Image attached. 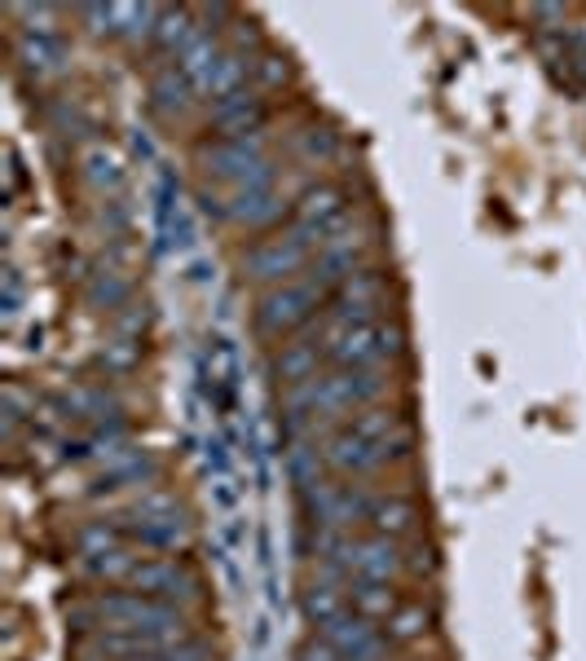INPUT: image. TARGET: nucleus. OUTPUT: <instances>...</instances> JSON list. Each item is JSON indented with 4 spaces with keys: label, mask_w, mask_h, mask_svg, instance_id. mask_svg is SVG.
<instances>
[{
    "label": "nucleus",
    "mask_w": 586,
    "mask_h": 661,
    "mask_svg": "<svg viewBox=\"0 0 586 661\" xmlns=\"http://www.w3.org/2000/svg\"><path fill=\"white\" fill-rule=\"evenodd\" d=\"M326 472L344 481H375L415 459V423L393 406H367L322 436Z\"/></svg>",
    "instance_id": "f257e3e1"
},
{
    "label": "nucleus",
    "mask_w": 586,
    "mask_h": 661,
    "mask_svg": "<svg viewBox=\"0 0 586 661\" xmlns=\"http://www.w3.org/2000/svg\"><path fill=\"white\" fill-rule=\"evenodd\" d=\"M318 340L326 366L335 371H388L406 353L410 330L397 313H362L331 304L318 322Z\"/></svg>",
    "instance_id": "f03ea898"
},
{
    "label": "nucleus",
    "mask_w": 586,
    "mask_h": 661,
    "mask_svg": "<svg viewBox=\"0 0 586 661\" xmlns=\"http://www.w3.org/2000/svg\"><path fill=\"white\" fill-rule=\"evenodd\" d=\"M388 371H335L326 366L300 388L283 393V410L291 423V436H313L318 428H339L344 419H354L367 406H380L388 393Z\"/></svg>",
    "instance_id": "7ed1b4c3"
},
{
    "label": "nucleus",
    "mask_w": 586,
    "mask_h": 661,
    "mask_svg": "<svg viewBox=\"0 0 586 661\" xmlns=\"http://www.w3.org/2000/svg\"><path fill=\"white\" fill-rule=\"evenodd\" d=\"M75 613L97 635H133V639H159V644L186 639V613L164 600H151L142 591H97Z\"/></svg>",
    "instance_id": "20e7f679"
},
{
    "label": "nucleus",
    "mask_w": 586,
    "mask_h": 661,
    "mask_svg": "<svg viewBox=\"0 0 586 661\" xmlns=\"http://www.w3.org/2000/svg\"><path fill=\"white\" fill-rule=\"evenodd\" d=\"M331 283H322L313 269L304 278H291L283 287H270L256 296L252 309V330L265 345H287L304 330H313L322 322V313L331 309Z\"/></svg>",
    "instance_id": "39448f33"
},
{
    "label": "nucleus",
    "mask_w": 586,
    "mask_h": 661,
    "mask_svg": "<svg viewBox=\"0 0 586 661\" xmlns=\"http://www.w3.org/2000/svg\"><path fill=\"white\" fill-rule=\"evenodd\" d=\"M199 185L243 194L256 185H278V164L265 146V137H207L194 151Z\"/></svg>",
    "instance_id": "423d86ee"
},
{
    "label": "nucleus",
    "mask_w": 586,
    "mask_h": 661,
    "mask_svg": "<svg viewBox=\"0 0 586 661\" xmlns=\"http://www.w3.org/2000/svg\"><path fill=\"white\" fill-rule=\"evenodd\" d=\"M313 261H318V248L287 220L283 230H270L239 252V274H243V283L270 291V287H283L291 278H304L313 269Z\"/></svg>",
    "instance_id": "0eeeda50"
},
{
    "label": "nucleus",
    "mask_w": 586,
    "mask_h": 661,
    "mask_svg": "<svg viewBox=\"0 0 586 661\" xmlns=\"http://www.w3.org/2000/svg\"><path fill=\"white\" fill-rule=\"evenodd\" d=\"M397 648L384 635V622H371L362 613H339L335 622L318 626L300 644V661H388Z\"/></svg>",
    "instance_id": "6e6552de"
},
{
    "label": "nucleus",
    "mask_w": 586,
    "mask_h": 661,
    "mask_svg": "<svg viewBox=\"0 0 586 661\" xmlns=\"http://www.w3.org/2000/svg\"><path fill=\"white\" fill-rule=\"evenodd\" d=\"M371 485L367 481H344V477H322L313 485L300 490V516L309 529H326V533H354L367 529V512H371Z\"/></svg>",
    "instance_id": "1a4fd4ad"
},
{
    "label": "nucleus",
    "mask_w": 586,
    "mask_h": 661,
    "mask_svg": "<svg viewBox=\"0 0 586 661\" xmlns=\"http://www.w3.org/2000/svg\"><path fill=\"white\" fill-rule=\"evenodd\" d=\"M358 220V207H354V194L339 181H313L296 194V207H291V226L322 252L344 226Z\"/></svg>",
    "instance_id": "9d476101"
},
{
    "label": "nucleus",
    "mask_w": 586,
    "mask_h": 661,
    "mask_svg": "<svg viewBox=\"0 0 586 661\" xmlns=\"http://www.w3.org/2000/svg\"><path fill=\"white\" fill-rule=\"evenodd\" d=\"M115 525L124 529L129 542H137L146 551H177L190 538V520L172 494H142L137 503H129L120 512Z\"/></svg>",
    "instance_id": "9b49d317"
},
{
    "label": "nucleus",
    "mask_w": 586,
    "mask_h": 661,
    "mask_svg": "<svg viewBox=\"0 0 586 661\" xmlns=\"http://www.w3.org/2000/svg\"><path fill=\"white\" fill-rule=\"evenodd\" d=\"M129 587L151 596V600H164L172 609H186V604L199 600V578L177 556H142L133 565V574H129Z\"/></svg>",
    "instance_id": "f8f14e48"
},
{
    "label": "nucleus",
    "mask_w": 586,
    "mask_h": 661,
    "mask_svg": "<svg viewBox=\"0 0 586 661\" xmlns=\"http://www.w3.org/2000/svg\"><path fill=\"white\" fill-rule=\"evenodd\" d=\"M207 124L216 137H261L270 124V101L261 88H239L220 101H207Z\"/></svg>",
    "instance_id": "ddd939ff"
},
{
    "label": "nucleus",
    "mask_w": 586,
    "mask_h": 661,
    "mask_svg": "<svg viewBox=\"0 0 586 661\" xmlns=\"http://www.w3.org/2000/svg\"><path fill=\"white\" fill-rule=\"evenodd\" d=\"M367 529H371V533H384V538H393V542L419 538V529H423V503H419L410 490L384 485V490L371 494Z\"/></svg>",
    "instance_id": "4468645a"
},
{
    "label": "nucleus",
    "mask_w": 586,
    "mask_h": 661,
    "mask_svg": "<svg viewBox=\"0 0 586 661\" xmlns=\"http://www.w3.org/2000/svg\"><path fill=\"white\" fill-rule=\"evenodd\" d=\"M534 49L542 53L547 71L569 84L573 93H586V36L573 32V27H551V32H538L534 36Z\"/></svg>",
    "instance_id": "2eb2a0df"
},
{
    "label": "nucleus",
    "mask_w": 586,
    "mask_h": 661,
    "mask_svg": "<svg viewBox=\"0 0 586 661\" xmlns=\"http://www.w3.org/2000/svg\"><path fill=\"white\" fill-rule=\"evenodd\" d=\"M322 371H326V353H322V340H318V326H313V336L304 330V336H296L287 345H274V353H270V375L283 384V393L309 384Z\"/></svg>",
    "instance_id": "dca6fc26"
},
{
    "label": "nucleus",
    "mask_w": 586,
    "mask_h": 661,
    "mask_svg": "<svg viewBox=\"0 0 586 661\" xmlns=\"http://www.w3.org/2000/svg\"><path fill=\"white\" fill-rule=\"evenodd\" d=\"M146 93H151V110H155L159 120H168V124L186 120L190 110L199 106V88L186 80V71H181L177 62L155 67L151 80H146Z\"/></svg>",
    "instance_id": "f3484780"
},
{
    "label": "nucleus",
    "mask_w": 586,
    "mask_h": 661,
    "mask_svg": "<svg viewBox=\"0 0 586 661\" xmlns=\"http://www.w3.org/2000/svg\"><path fill=\"white\" fill-rule=\"evenodd\" d=\"M348 609H354V604H348V578H339L331 569H313L304 578V587H300V613H304V622L313 630L326 626V622H335Z\"/></svg>",
    "instance_id": "a211bd4d"
},
{
    "label": "nucleus",
    "mask_w": 586,
    "mask_h": 661,
    "mask_svg": "<svg viewBox=\"0 0 586 661\" xmlns=\"http://www.w3.org/2000/svg\"><path fill=\"white\" fill-rule=\"evenodd\" d=\"M14 62H19V71L27 75V80H53V75H62L67 71V45H62V36H19V45H14Z\"/></svg>",
    "instance_id": "6ab92c4d"
},
{
    "label": "nucleus",
    "mask_w": 586,
    "mask_h": 661,
    "mask_svg": "<svg viewBox=\"0 0 586 661\" xmlns=\"http://www.w3.org/2000/svg\"><path fill=\"white\" fill-rule=\"evenodd\" d=\"M432 630H436V613H432L423 600H402V604H397V613L384 622V635L393 639V648L423 644Z\"/></svg>",
    "instance_id": "aec40b11"
},
{
    "label": "nucleus",
    "mask_w": 586,
    "mask_h": 661,
    "mask_svg": "<svg viewBox=\"0 0 586 661\" xmlns=\"http://www.w3.org/2000/svg\"><path fill=\"white\" fill-rule=\"evenodd\" d=\"M348 604L371 622H388L397 613L402 596H397V587H384V582H348Z\"/></svg>",
    "instance_id": "412c9836"
},
{
    "label": "nucleus",
    "mask_w": 586,
    "mask_h": 661,
    "mask_svg": "<svg viewBox=\"0 0 586 661\" xmlns=\"http://www.w3.org/2000/svg\"><path fill=\"white\" fill-rule=\"evenodd\" d=\"M199 32V23H194V14L190 10H159V23H155V49L164 53V58H172L177 62V53L190 45V36Z\"/></svg>",
    "instance_id": "4be33fe9"
},
{
    "label": "nucleus",
    "mask_w": 586,
    "mask_h": 661,
    "mask_svg": "<svg viewBox=\"0 0 586 661\" xmlns=\"http://www.w3.org/2000/svg\"><path fill=\"white\" fill-rule=\"evenodd\" d=\"M252 75H256L261 93H270V88L291 84V62L283 53H274V49H261V53H252Z\"/></svg>",
    "instance_id": "5701e85b"
},
{
    "label": "nucleus",
    "mask_w": 586,
    "mask_h": 661,
    "mask_svg": "<svg viewBox=\"0 0 586 661\" xmlns=\"http://www.w3.org/2000/svg\"><path fill=\"white\" fill-rule=\"evenodd\" d=\"M84 168H88V181L97 185V190H115L124 181V168H120V159H115L110 151H93L88 159H84Z\"/></svg>",
    "instance_id": "b1692460"
},
{
    "label": "nucleus",
    "mask_w": 586,
    "mask_h": 661,
    "mask_svg": "<svg viewBox=\"0 0 586 661\" xmlns=\"http://www.w3.org/2000/svg\"><path fill=\"white\" fill-rule=\"evenodd\" d=\"M133 661H207V652H203L199 644L181 639V644H164V648H155V652H146V657H133Z\"/></svg>",
    "instance_id": "393cba45"
}]
</instances>
